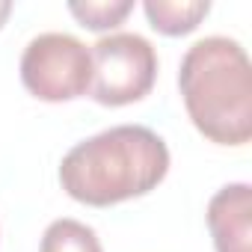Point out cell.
Listing matches in <instances>:
<instances>
[{
    "label": "cell",
    "instance_id": "obj_1",
    "mask_svg": "<svg viewBox=\"0 0 252 252\" xmlns=\"http://www.w3.org/2000/svg\"><path fill=\"white\" fill-rule=\"evenodd\" d=\"M169 172V149L146 125H116L74 149L60 163L63 190L89 208H110L152 193Z\"/></svg>",
    "mask_w": 252,
    "mask_h": 252
},
{
    "label": "cell",
    "instance_id": "obj_2",
    "mask_svg": "<svg viewBox=\"0 0 252 252\" xmlns=\"http://www.w3.org/2000/svg\"><path fill=\"white\" fill-rule=\"evenodd\" d=\"M178 89L193 128L217 146L252 140V65L240 42L208 36L187 48Z\"/></svg>",
    "mask_w": 252,
    "mask_h": 252
},
{
    "label": "cell",
    "instance_id": "obj_3",
    "mask_svg": "<svg viewBox=\"0 0 252 252\" xmlns=\"http://www.w3.org/2000/svg\"><path fill=\"white\" fill-rule=\"evenodd\" d=\"M89 98L104 107L143 101L158 80V51L140 33H110L92 48Z\"/></svg>",
    "mask_w": 252,
    "mask_h": 252
},
{
    "label": "cell",
    "instance_id": "obj_4",
    "mask_svg": "<svg viewBox=\"0 0 252 252\" xmlns=\"http://www.w3.org/2000/svg\"><path fill=\"white\" fill-rule=\"evenodd\" d=\"M18 68L24 89L39 101L60 104L89 95L92 57L89 48L68 33H42L30 39Z\"/></svg>",
    "mask_w": 252,
    "mask_h": 252
},
{
    "label": "cell",
    "instance_id": "obj_5",
    "mask_svg": "<svg viewBox=\"0 0 252 252\" xmlns=\"http://www.w3.org/2000/svg\"><path fill=\"white\" fill-rule=\"evenodd\" d=\"M208 228L217 252H252V187L234 181L208 202Z\"/></svg>",
    "mask_w": 252,
    "mask_h": 252
},
{
    "label": "cell",
    "instance_id": "obj_6",
    "mask_svg": "<svg viewBox=\"0 0 252 252\" xmlns=\"http://www.w3.org/2000/svg\"><path fill=\"white\" fill-rule=\"evenodd\" d=\"M143 12L158 33L187 36L208 18L211 3L208 0H146Z\"/></svg>",
    "mask_w": 252,
    "mask_h": 252
},
{
    "label": "cell",
    "instance_id": "obj_7",
    "mask_svg": "<svg viewBox=\"0 0 252 252\" xmlns=\"http://www.w3.org/2000/svg\"><path fill=\"white\" fill-rule=\"evenodd\" d=\"M39 252H104V249H101L95 228H89L86 222L63 217L45 228Z\"/></svg>",
    "mask_w": 252,
    "mask_h": 252
},
{
    "label": "cell",
    "instance_id": "obj_8",
    "mask_svg": "<svg viewBox=\"0 0 252 252\" xmlns=\"http://www.w3.org/2000/svg\"><path fill=\"white\" fill-rule=\"evenodd\" d=\"M68 12L77 18L80 27L104 33L119 27L134 12V0H86V3H68Z\"/></svg>",
    "mask_w": 252,
    "mask_h": 252
},
{
    "label": "cell",
    "instance_id": "obj_9",
    "mask_svg": "<svg viewBox=\"0 0 252 252\" xmlns=\"http://www.w3.org/2000/svg\"><path fill=\"white\" fill-rule=\"evenodd\" d=\"M9 15H12V3H9V0H0V27L6 24Z\"/></svg>",
    "mask_w": 252,
    "mask_h": 252
}]
</instances>
